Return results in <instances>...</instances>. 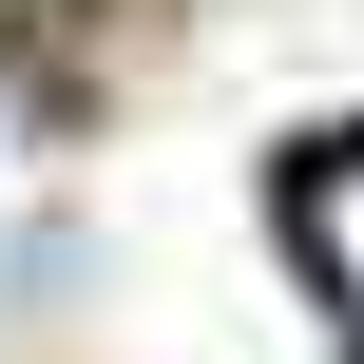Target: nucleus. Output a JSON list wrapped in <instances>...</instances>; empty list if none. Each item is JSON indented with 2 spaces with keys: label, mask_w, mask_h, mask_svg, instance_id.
Segmentation results:
<instances>
[{
  "label": "nucleus",
  "mask_w": 364,
  "mask_h": 364,
  "mask_svg": "<svg viewBox=\"0 0 364 364\" xmlns=\"http://www.w3.org/2000/svg\"><path fill=\"white\" fill-rule=\"evenodd\" d=\"M269 230H288V269H307V307H326V346L364 364V134H307V154H288V192H269Z\"/></svg>",
  "instance_id": "1"
}]
</instances>
